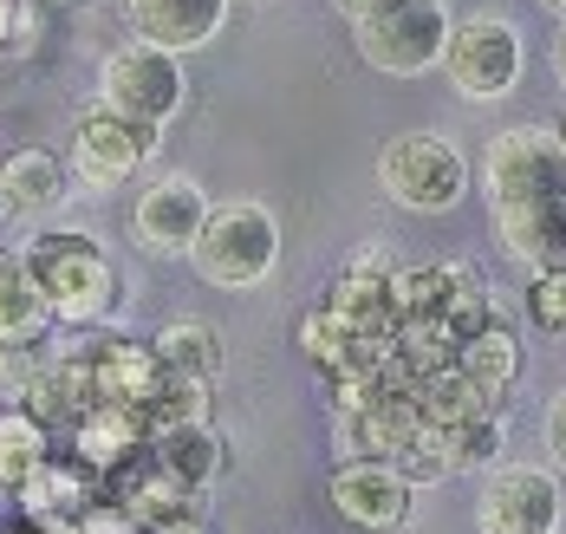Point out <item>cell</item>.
Here are the masks:
<instances>
[{"label": "cell", "instance_id": "9", "mask_svg": "<svg viewBox=\"0 0 566 534\" xmlns=\"http://www.w3.org/2000/svg\"><path fill=\"white\" fill-rule=\"evenodd\" d=\"M157 144H164V130L92 105L85 118L72 124V177L85 182V189H117V182H130L157 157Z\"/></svg>", "mask_w": 566, "mask_h": 534}, {"label": "cell", "instance_id": "13", "mask_svg": "<svg viewBox=\"0 0 566 534\" xmlns=\"http://www.w3.org/2000/svg\"><path fill=\"white\" fill-rule=\"evenodd\" d=\"M105 489H98V475L85 470L78 457H53L46 470L33 475L13 502H20V515L33 522V528H72V522H85L92 515V502H98Z\"/></svg>", "mask_w": 566, "mask_h": 534}, {"label": "cell", "instance_id": "3", "mask_svg": "<svg viewBox=\"0 0 566 534\" xmlns=\"http://www.w3.org/2000/svg\"><path fill=\"white\" fill-rule=\"evenodd\" d=\"M358 40V60L385 78H423L430 65L450 60V40H455V20L443 0H397L385 13L358 20L352 27Z\"/></svg>", "mask_w": 566, "mask_h": 534}, {"label": "cell", "instance_id": "29", "mask_svg": "<svg viewBox=\"0 0 566 534\" xmlns=\"http://www.w3.org/2000/svg\"><path fill=\"white\" fill-rule=\"evenodd\" d=\"M391 294H397V320H403V326L437 320V313H443V268H397Z\"/></svg>", "mask_w": 566, "mask_h": 534}, {"label": "cell", "instance_id": "21", "mask_svg": "<svg viewBox=\"0 0 566 534\" xmlns=\"http://www.w3.org/2000/svg\"><path fill=\"white\" fill-rule=\"evenodd\" d=\"M437 326L450 333L455 346H469V339H482L489 326H502L489 281H482L469 261H450V268H443V313H437Z\"/></svg>", "mask_w": 566, "mask_h": 534}, {"label": "cell", "instance_id": "35", "mask_svg": "<svg viewBox=\"0 0 566 534\" xmlns=\"http://www.w3.org/2000/svg\"><path fill=\"white\" fill-rule=\"evenodd\" d=\"M13 27H20V0H0V53L13 46Z\"/></svg>", "mask_w": 566, "mask_h": 534}, {"label": "cell", "instance_id": "36", "mask_svg": "<svg viewBox=\"0 0 566 534\" xmlns=\"http://www.w3.org/2000/svg\"><path fill=\"white\" fill-rule=\"evenodd\" d=\"M150 534H209V522L202 515H182V522H164V528H150Z\"/></svg>", "mask_w": 566, "mask_h": 534}, {"label": "cell", "instance_id": "32", "mask_svg": "<svg viewBox=\"0 0 566 534\" xmlns=\"http://www.w3.org/2000/svg\"><path fill=\"white\" fill-rule=\"evenodd\" d=\"M78 534H144V522L124 509V502H112V495H98L92 502V515L78 522Z\"/></svg>", "mask_w": 566, "mask_h": 534}, {"label": "cell", "instance_id": "39", "mask_svg": "<svg viewBox=\"0 0 566 534\" xmlns=\"http://www.w3.org/2000/svg\"><path fill=\"white\" fill-rule=\"evenodd\" d=\"M554 130H560V144H566V98H560V124H554Z\"/></svg>", "mask_w": 566, "mask_h": 534}, {"label": "cell", "instance_id": "16", "mask_svg": "<svg viewBox=\"0 0 566 534\" xmlns=\"http://www.w3.org/2000/svg\"><path fill=\"white\" fill-rule=\"evenodd\" d=\"M72 202V164L53 150H13L0 164V209L13 216H59Z\"/></svg>", "mask_w": 566, "mask_h": 534}, {"label": "cell", "instance_id": "22", "mask_svg": "<svg viewBox=\"0 0 566 534\" xmlns=\"http://www.w3.org/2000/svg\"><path fill=\"white\" fill-rule=\"evenodd\" d=\"M150 346H157L170 378H196V385H216L222 378V333L209 320H170Z\"/></svg>", "mask_w": 566, "mask_h": 534}, {"label": "cell", "instance_id": "14", "mask_svg": "<svg viewBox=\"0 0 566 534\" xmlns=\"http://www.w3.org/2000/svg\"><path fill=\"white\" fill-rule=\"evenodd\" d=\"M150 443H157V437H150L144 411H117V405L112 411H92L72 430V457L98 475V482H112V475H124L130 463H144Z\"/></svg>", "mask_w": 566, "mask_h": 534}, {"label": "cell", "instance_id": "26", "mask_svg": "<svg viewBox=\"0 0 566 534\" xmlns=\"http://www.w3.org/2000/svg\"><path fill=\"white\" fill-rule=\"evenodd\" d=\"M209 391L216 385H196V378H164V391L150 398V437H164V430H182V423H209Z\"/></svg>", "mask_w": 566, "mask_h": 534}, {"label": "cell", "instance_id": "27", "mask_svg": "<svg viewBox=\"0 0 566 534\" xmlns=\"http://www.w3.org/2000/svg\"><path fill=\"white\" fill-rule=\"evenodd\" d=\"M53 371V353L46 339H0V398L27 405V391Z\"/></svg>", "mask_w": 566, "mask_h": 534}, {"label": "cell", "instance_id": "10", "mask_svg": "<svg viewBox=\"0 0 566 534\" xmlns=\"http://www.w3.org/2000/svg\"><path fill=\"white\" fill-rule=\"evenodd\" d=\"M209 216H216L209 189L196 177H182V170H170V177H157V182L137 189L130 235H137V248H150V254H196Z\"/></svg>", "mask_w": 566, "mask_h": 534}, {"label": "cell", "instance_id": "5", "mask_svg": "<svg viewBox=\"0 0 566 534\" xmlns=\"http://www.w3.org/2000/svg\"><path fill=\"white\" fill-rule=\"evenodd\" d=\"M378 182L397 209H417V216H443L469 196V157L455 150L450 137L437 130H403L378 150Z\"/></svg>", "mask_w": 566, "mask_h": 534}, {"label": "cell", "instance_id": "30", "mask_svg": "<svg viewBox=\"0 0 566 534\" xmlns=\"http://www.w3.org/2000/svg\"><path fill=\"white\" fill-rule=\"evenodd\" d=\"M397 470H403V482L410 489H430V482H443V475H455V463H450V437L443 430H423L403 457H397Z\"/></svg>", "mask_w": 566, "mask_h": 534}, {"label": "cell", "instance_id": "24", "mask_svg": "<svg viewBox=\"0 0 566 534\" xmlns=\"http://www.w3.org/2000/svg\"><path fill=\"white\" fill-rule=\"evenodd\" d=\"M462 371L489 391V405L502 411V398L514 391V378H521V339H514L509 326H489L482 339H469L462 346Z\"/></svg>", "mask_w": 566, "mask_h": 534}, {"label": "cell", "instance_id": "19", "mask_svg": "<svg viewBox=\"0 0 566 534\" xmlns=\"http://www.w3.org/2000/svg\"><path fill=\"white\" fill-rule=\"evenodd\" d=\"M53 306L40 294V274L20 248H0V339H46Z\"/></svg>", "mask_w": 566, "mask_h": 534}, {"label": "cell", "instance_id": "2", "mask_svg": "<svg viewBox=\"0 0 566 534\" xmlns=\"http://www.w3.org/2000/svg\"><path fill=\"white\" fill-rule=\"evenodd\" d=\"M482 189H489V209H495V216L566 196V144H560V130H547V124L495 130L489 150H482Z\"/></svg>", "mask_w": 566, "mask_h": 534}, {"label": "cell", "instance_id": "6", "mask_svg": "<svg viewBox=\"0 0 566 534\" xmlns=\"http://www.w3.org/2000/svg\"><path fill=\"white\" fill-rule=\"evenodd\" d=\"M182 98H189V78H182V60L164 53V46H144V40H124L105 53L98 65V105L117 112V118L130 124H150V130H164V124L182 112Z\"/></svg>", "mask_w": 566, "mask_h": 534}, {"label": "cell", "instance_id": "18", "mask_svg": "<svg viewBox=\"0 0 566 534\" xmlns=\"http://www.w3.org/2000/svg\"><path fill=\"white\" fill-rule=\"evenodd\" d=\"M495 235H502V248H509L521 268H534V274H566V196L495 216Z\"/></svg>", "mask_w": 566, "mask_h": 534}, {"label": "cell", "instance_id": "15", "mask_svg": "<svg viewBox=\"0 0 566 534\" xmlns=\"http://www.w3.org/2000/svg\"><path fill=\"white\" fill-rule=\"evenodd\" d=\"M98 358V391H105V411H150V398L164 391V358L157 346H137V339H92Z\"/></svg>", "mask_w": 566, "mask_h": 534}, {"label": "cell", "instance_id": "12", "mask_svg": "<svg viewBox=\"0 0 566 534\" xmlns=\"http://www.w3.org/2000/svg\"><path fill=\"white\" fill-rule=\"evenodd\" d=\"M124 20H130V40L182 60L228 27V0H124Z\"/></svg>", "mask_w": 566, "mask_h": 534}, {"label": "cell", "instance_id": "40", "mask_svg": "<svg viewBox=\"0 0 566 534\" xmlns=\"http://www.w3.org/2000/svg\"><path fill=\"white\" fill-rule=\"evenodd\" d=\"M53 7H78V0H53Z\"/></svg>", "mask_w": 566, "mask_h": 534}, {"label": "cell", "instance_id": "37", "mask_svg": "<svg viewBox=\"0 0 566 534\" xmlns=\"http://www.w3.org/2000/svg\"><path fill=\"white\" fill-rule=\"evenodd\" d=\"M554 72H560V85H566V20H560V40H554Z\"/></svg>", "mask_w": 566, "mask_h": 534}, {"label": "cell", "instance_id": "11", "mask_svg": "<svg viewBox=\"0 0 566 534\" xmlns=\"http://www.w3.org/2000/svg\"><path fill=\"white\" fill-rule=\"evenodd\" d=\"M333 509L365 534H397L417 509V489L397 463H339L333 470Z\"/></svg>", "mask_w": 566, "mask_h": 534}, {"label": "cell", "instance_id": "28", "mask_svg": "<svg viewBox=\"0 0 566 534\" xmlns=\"http://www.w3.org/2000/svg\"><path fill=\"white\" fill-rule=\"evenodd\" d=\"M443 437H450V463L455 470H502V443H509L502 411L475 417V423H462V430H443Z\"/></svg>", "mask_w": 566, "mask_h": 534}, {"label": "cell", "instance_id": "1", "mask_svg": "<svg viewBox=\"0 0 566 534\" xmlns=\"http://www.w3.org/2000/svg\"><path fill=\"white\" fill-rule=\"evenodd\" d=\"M27 268L40 274V294L53 306L59 326H72V333H98L105 320L117 313V300H124V281H117L112 254L98 248L92 235H72V229H59V235H33L27 248Z\"/></svg>", "mask_w": 566, "mask_h": 534}, {"label": "cell", "instance_id": "4", "mask_svg": "<svg viewBox=\"0 0 566 534\" xmlns=\"http://www.w3.org/2000/svg\"><path fill=\"white\" fill-rule=\"evenodd\" d=\"M196 274L209 281V287H261L274 268H281V222H274V209H261V202H222L216 216H209V229L196 241Z\"/></svg>", "mask_w": 566, "mask_h": 534}, {"label": "cell", "instance_id": "17", "mask_svg": "<svg viewBox=\"0 0 566 534\" xmlns=\"http://www.w3.org/2000/svg\"><path fill=\"white\" fill-rule=\"evenodd\" d=\"M150 463L170 475L176 489H189V495H209L228 470V443L216 423H182V430H164L157 443H150Z\"/></svg>", "mask_w": 566, "mask_h": 534}, {"label": "cell", "instance_id": "7", "mask_svg": "<svg viewBox=\"0 0 566 534\" xmlns=\"http://www.w3.org/2000/svg\"><path fill=\"white\" fill-rule=\"evenodd\" d=\"M521 65H527V46H521V27L502 20V13H469L455 20V40H450V85L469 98V105H495L521 85Z\"/></svg>", "mask_w": 566, "mask_h": 534}, {"label": "cell", "instance_id": "25", "mask_svg": "<svg viewBox=\"0 0 566 534\" xmlns=\"http://www.w3.org/2000/svg\"><path fill=\"white\" fill-rule=\"evenodd\" d=\"M300 346H306V358L339 385V378H352V365H358V339L345 333L339 320H333V306H313L306 320H300Z\"/></svg>", "mask_w": 566, "mask_h": 534}, {"label": "cell", "instance_id": "23", "mask_svg": "<svg viewBox=\"0 0 566 534\" xmlns=\"http://www.w3.org/2000/svg\"><path fill=\"white\" fill-rule=\"evenodd\" d=\"M417 405H423V423H430V430H462V423H475V417H495L489 391H482L462 365L423 378V385H417Z\"/></svg>", "mask_w": 566, "mask_h": 534}, {"label": "cell", "instance_id": "8", "mask_svg": "<svg viewBox=\"0 0 566 534\" xmlns=\"http://www.w3.org/2000/svg\"><path fill=\"white\" fill-rule=\"evenodd\" d=\"M560 475L541 463H502L489 470L475 495V528L482 534H560Z\"/></svg>", "mask_w": 566, "mask_h": 534}, {"label": "cell", "instance_id": "33", "mask_svg": "<svg viewBox=\"0 0 566 534\" xmlns=\"http://www.w3.org/2000/svg\"><path fill=\"white\" fill-rule=\"evenodd\" d=\"M541 430H547V457H554V470L566 475V391L547 405V417H541Z\"/></svg>", "mask_w": 566, "mask_h": 534}, {"label": "cell", "instance_id": "38", "mask_svg": "<svg viewBox=\"0 0 566 534\" xmlns=\"http://www.w3.org/2000/svg\"><path fill=\"white\" fill-rule=\"evenodd\" d=\"M541 7H547V13H560V20H566V0H541Z\"/></svg>", "mask_w": 566, "mask_h": 534}, {"label": "cell", "instance_id": "31", "mask_svg": "<svg viewBox=\"0 0 566 534\" xmlns=\"http://www.w3.org/2000/svg\"><path fill=\"white\" fill-rule=\"evenodd\" d=\"M527 320L541 333H566V274H534L527 287Z\"/></svg>", "mask_w": 566, "mask_h": 534}, {"label": "cell", "instance_id": "20", "mask_svg": "<svg viewBox=\"0 0 566 534\" xmlns=\"http://www.w3.org/2000/svg\"><path fill=\"white\" fill-rule=\"evenodd\" d=\"M46 463H53V430H46L33 411L7 405V411H0V489L20 495Z\"/></svg>", "mask_w": 566, "mask_h": 534}, {"label": "cell", "instance_id": "34", "mask_svg": "<svg viewBox=\"0 0 566 534\" xmlns=\"http://www.w3.org/2000/svg\"><path fill=\"white\" fill-rule=\"evenodd\" d=\"M333 7H339L345 20L358 27V20H371V13H385V7H397V0H333Z\"/></svg>", "mask_w": 566, "mask_h": 534}]
</instances>
